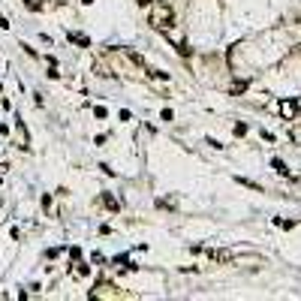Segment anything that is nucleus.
<instances>
[{"label":"nucleus","instance_id":"nucleus-1","mask_svg":"<svg viewBox=\"0 0 301 301\" xmlns=\"http://www.w3.org/2000/svg\"><path fill=\"white\" fill-rule=\"evenodd\" d=\"M148 21H151V28H157V31H172V24H175V12H172L169 3L157 0V3L151 6V12H148Z\"/></svg>","mask_w":301,"mask_h":301},{"label":"nucleus","instance_id":"nucleus-2","mask_svg":"<svg viewBox=\"0 0 301 301\" xmlns=\"http://www.w3.org/2000/svg\"><path fill=\"white\" fill-rule=\"evenodd\" d=\"M91 298H121V289H115L112 283H100V286L91 292Z\"/></svg>","mask_w":301,"mask_h":301},{"label":"nucleus","instance_id":"nucleus-3","mask_svg":"<svg viewBox=\"0 0 301 301\" xmlns=\"http://www.w3.org/2000/svg\"><path fill=\"white\" fill-rule=\"evenodd\" d=\"M280 115H283L286 121H295V118H298V102H292V100L280 102Z\"/></svg>","mask_w":301,"mask_h":301},{"label":"nucleus","instance_id":"nucleus-4","mask_svg":"<svg viewBox=\"0 0 301 301\" xmlns=\"http://www.w3.org/2000/svg\"><path fill=\"white\" fill-rule=\"evenodd\" d=\"M208 256H211L214 262H232L238 253H235V250H208Z\"/></svg>","mask_w":301,"mask_h":301},{"label":"nucleus","instance_id":"nucleus-5","mask_svg":"<svg viewBox=\"0 0 301 301\" xmlns=\"http://www.w3.org/2000/svg\"><path fill=\"white\" fill-rule=\"evenodd\" d=\"M102 205H105V208H108V211H121V202L115 199V196H112V193H102Z\"/></svg>","mask_w":301,"mask_h":301},{"label":"nucleus","instance_id":"nucleus-6","mask_svg":"<svg viewBox=\"0 0 301 301\" xmlns=\"http://www.w3.org/2000/svg\"><path fill=\"white\" fill-rule=\"evenodd\" d=\"M69 271H75V277H88L91 274V268L85 265V262H78V259H75V265L69 268Z\"/></svg>","mask_w":301,"mask_h":301},{"label":"nucleus","instance_id":"nucleus-7","mask_svg":"<svg viewBox=\"0 0 301 301\" xmlns=\"http://www.w3.org/2000/svg\"><path fill=\"white\" fill-rule=\"evenodd\" d=\"M244 91H247V81H244V78H241V81H235L232 88H229V94H232V97H238V94H244Z\"/></svg>","mask_w":301,"mask_h":301},{"label":"nucleus","instance_id":"nucleus-8","mask_svg":"<svg viewBox=\"0 0 301 301\" xmlns=\"http://www.w3.org/2000/svg\"><path fill=\"white\" fill-rule=\"evenodd\" d=\"M69 39H72L75 45H85V48L91 45V39H88V36H85V34H69Z\"/></svg>","mask_w":301,"mask_h":301},{"label":"nucleus","instance_id":"nucleus-9","mask_svg":"<svg viewBox=\"0 0 301 301\" xmlns=\"http://www.w3.org/2000/svg\"><path fill=\"white\" fill-rule=\"evenodd\" d=\"M94 72H97V75H102V78H108V75H112L105 64H94Z\"/></svg>","mask_w":301,"mask_h":301},{"label":"nucleus","instance_id":"nucleus-10","mask_svg":"<svg viewBox=\"0 0 301 301\" xmlns=\"http://www.w3.org/2000/svg\"><path fill=\"white\" fill-rule=\"evenodd\" d=\"M274 169H277V172H280V175H289V169L283 166V160H274Z\"/></svg>","mask_w":301,"mask_h":301},{"label":"nucleus","instance_id":"nucleus-11","mask_svg":"<svg viewBox=\"0 0 301 301\" xmlns=\"http://www.w3.org/2000/svg\"><path fill=\"white\" fill-rule=\"evenodd\" d=\"M81 3H94V0H81Z\"/></svg>","mask_w":301,"mask_h":301},{"label":"nucleus","instance_id":"nucleus-12","mask_svg":"<svg viewBox=\"0 0 301 301\" xmlns=\"http://www.w3.org/2000/svg\"><path fill=\"white\" fill-rule=\"evenodd\" d=\"M298 54H301V45H298Z\"/></svg>","mask_w":301,"mask_h":301}]
</instances>
